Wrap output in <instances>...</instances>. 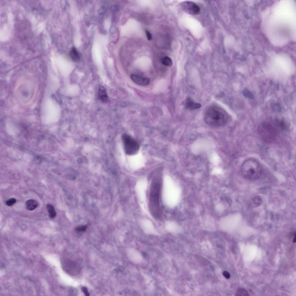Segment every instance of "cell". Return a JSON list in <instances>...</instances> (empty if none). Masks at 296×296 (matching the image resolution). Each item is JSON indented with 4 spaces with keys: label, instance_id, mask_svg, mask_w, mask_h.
Instances as JSON below:
<instances>
[{
    "label": "cell",
    "instance_id": "ac0fdd59",
    "mask_svg": "<svg viewBox=\"0 0 296 296\" xmlns=\"http://www.w3.org/2000/svg\"><path fill=\"white\" fill-rule=\"evenodd\" d=\"M86 228L87 226L85 225H80L77 227L75 230L78 232H83L86 231Z\"/></svg>",
    "mask_w": 296,
    "mask_h": 296
},
{
    "label": "cell",
    "instance_id": "8fae6325",
    "mask_svg": "<svg viewBox=\"0 0 296 296\" xmlns=\"http://www.w3.org/2000/svg\"><path fill=\"white\" fill-rule=\"evenodd\" d=\"M200 104L194 102L191 99L188 98L186 100L185 107L187 109L190 110L198 109L201 107Z\"/></svg>",
    "mask_w": 296,
    "mask_h": 296
},
{
    "label": "cell",
    "instance_id": "7c38bea8",
    "mask_svg": "<svg viewBox=\"0 0 296 296\" xmlns=\"http://www.w3.org/2000/svg\"><path fill=\"white\" fill-rule=\"evenodd\" d=\"M98 96L100 99L103 102H107L108 100V98L106 90L102 86H100L99 88Z\"/></svg>",
    "mask_w": 296,
    "mask_h": 296
},
{
    "label": "cell",
    "instance_id": "30bf717a",
    "mask_svg": "<svg viewBox=\"0 0 296 296\" xmlns=\"http://www.w3.org/2000/svg\"><path fill=\"white\" fill-rule=\"evenodd\" d=\"M146 185H136V191L140 200L142 203L146 201Z\"/></svg>",
    "mask_w": 296,
    "mask_h": 296
},
{
    "label": "cell",
    "instance_id": "ba28073f",
    "mask_svg": "<svg viewBox=\"0 0 296 296\" xmlns=\"http://www.w3.org/2000/svg\"><path fill=\"white\" fill-rule=\"evenodd\" d=\"M64 268L68 273L75 275L78 273L79 268L76 264L71 261H66L63 265Z\"/></svg>",
    "mask_w": 296,
    "mask_h": 296
},
{
    "label": "cell",
    "instance_id": "9c48e42d",
    "mask_svg": "<svg viewBox=\"0 0 296 296\" xmlns=\"http://www.w3.org/2000/svg\"><path fill=\"white\" fill-rule=\"evenodd\" d=\"M130 77L134 82L141 85H147L150 82V79L148 78L142 77L134 74L131 75Z\"/></svg>",
    "mask_w": 296,
    "mask_h": 296
},
{
    "label": "cell",
    "instance_id": "ffe728a7",
    "mask_svg": "<svg viewBox=\"0 0 296 296\" xmlns=\"http://www.w3.org/2000/svg\"><path fill=\"white\" fill-rule=\"evenodd\" d=\"M238 294L240 295H247L248 293L245 290L241 289L239 290Z\"/></svg>",
    "mask_w": 296,
    "mask_h": 296
},
{
    "label": "cell",
    "instance_id": "cb8c5ba5",
    "mask_svg": "<svg viewBox=\"0 0 296 296\" xmlns=\"http://www.w3.org/2000/svg\"><path fill=\"white\" fill-rule=\"evenodd\" d=\"M253 200L254 203L257 205L259 204L260 203H261V200L259 197H256Z\"/></svg>",
    "mask_w": 296,
    "mask_h": 296
},
{
    "label": "cell",
    "instance_id": "603a6c76",
    "mask_svg": "<svg viewBox=\"0 0 296 296\" xmlns=\"http://www.w3.org/2000/svg\"><path fill=\"white\" fill-rule=\"evenodd\" d=\"M145 32L148 39L149 41L151 40L152 38V36L150 33L147 30H145Z\"/></svg>",
    "mask_w": 296,
    "mask_h": 296
},
{
    "label": "cell",
    "instance_id": "484cf974",
    "mask_svg": "<svg viewBox=\"0 0 296 296\" xmlns=\"http://www.w3.org/2000/svg\"><path fill=\"white\" fill-rule=\"evenodd\" d=\"M293 243H295L296 242V237L295 235V237L293 239Z\"/></svg>",
    "mask_w": 296,
    "mask_h": 296
},
{
    "label": "cell",
    "instance_id": "277c9868",
    "mask_svg": "<svg viewBox=\"0 0 296 296\" xmlns=\"http://www.w3.org/2000/svg\"><path fill=\"white\" fill-rule=\"evenodd\" d=\"M258 132L260 137L264 141L271 142L275 140L278 130L275 125L270 123L264 122L259 126Z\"/></svg>",
    "mask_w": 296,
    "mask_h": 296
},
{
    "label": "cell",
    "instance_id": "8992f818",
    "mask_svg": "<svg viewBox=\"0 0 296 296\" xmlns=\"http://www.w3.org/2000/svg\"><path fill=\"white\" fill-rule=\"evenodd\" d=\"M163 193L165 202L169 206H172L174 204L176 194L175 185L164 184L163 185Z\"/></svg>",
    "mask_w": 296,
    "mask_h": 296
},
{
    "label": "cell",
    "instance_id": "44dd1931",
    "mask_svg": "<svg viewBox=\"0 0 296 296\" xmlns=\"http://www.w3.org/2000/svg\"><path fill=\"white\" fill-rule=\"evenodd\" d=\"M223 275L227 279H229L230 278V275L229 273L226 271H224L223 273Z\"/></svg>",
    "mask_w": 296,
    "mask_h": 296
},
{
    "label": "cell",
    "instance_id": "2e32d148",
    "mask_svg": "<svg viewBox=\"0 0 296 296\" xmlns=\"http://www.w3.org/2000/svg\"><path fill=\"white\" fill-rule=\"evenodd\" d=\"M162 63L164 65L168 67H171L173 63L171 59L168 57H164L162 60Z\"/></svg>",
    "mask_w": 296,
    "mask_h": 296
},
{
    "label": "cell",
    "instance_id": "3957f363",
    "mask_svg": "<svg viewBox=\"0 0 296 296\" xmlns=\"http://www.w3.org/2000/svg\"><path fill=\"white\" fill-rule=\"evenodd\" d=\"M241 172L246 178L253 180L258 179L261 173V168L259 164L253 159H248L242 166Z\"/></svg>",
    "mask_w": 296,
    "mask_h": 296
},
{
    "label": "cell",
    "instance_id": "e0dca14e",
    "mask_svg": "<svg viewBox=\"0 0 296 296\" xmlns=\"http://www.w3.org/2000/svg\"><path fill=\"white\" fill-rule=\"evenodd\" d=\"M243 95L245 97L250 99L253 98V96L250 91L247 89H244L243 92Z\"/></svg>",
    "mask_w": 296,
    "mask_h": 296
},
{
    "label": "cell",
    "instance_id": "5bb4252c",
    "mask_svg": "<svg viewBox=\"0 0 296 296\" xmlns=\"http://www.w3.org/2000/svg\"><path fill=\"white\" fill-rule=\"evenodd\" d=\"M71 58L74 61H77L79 60L80 55L78 51L75 48H73L70 53Z\"/></svg>",
    "mask_w": 296,
    "mask_h": 296
},
{
    "label": "cell",
    "instance_id": "d6986e66",
    "mask_svg": "<svg viewBox=\"0 0 296 296\" xmlns=\"http://www.w3.org/2000/svg\"><path fill=\"white\" fill-rule=\"evenodd\" d=\"M16 202V200L14 198H11L8 200L6 202V204L7 206H11L14 205Z\"/></svg>",
    "mask_w": 296,
    "mask_h": 296
},
{
    "label": "cell",
    "instance_id": "4fadbf2b",
    "mask_svg": "<svg viewBox=\"0 0 296 296\" xmlns=\"http://www.w3.org/2000/svg\"><path fill=\"white\" fill-rule=\"evenodd\" d=\"M38 204L37 201L30 199L27 200L26 203V206L27 208L30 211H33L37 208Z\"/></svg>",
    "mask_w": 296,
    "mask_h": 296
},
{
    "label": "cell",
    "instance_id": "5b68a950",
    "mask_svg": "<svg viewBox=\"0 0 296 296\" xmlns=\"http://www.w3.org/2000/svg\"><path fill=\"white\" fill-rule=\"evenodd\" d=\"M122 140L126 154L129 155H132L137 153L140 148L138 143L129 135L124 134Z\"/></svg>",
    "mask_w": 296,
    "mask_h": 296
},
{
    "label": "cell",
    "instance_id": "52a82bcc",
    "mask_svg": "<svg viewBox=\"0 0 296 296\" xmlns=\"http://www.w3.org/2000/svg\"><path fill=\"white\" fill-rule=\"evenodd\" d=\"M182 9L186 13L191 15H196L200 12L199 7L194 2L186 1L181 5Z\"/></svg>",
    "mask_w": 296,
    "mask_h": 296
},
{
    "label": "cell",
    "instance_id": "7402d4cb",
    "mask_svg": "<svg viewBox=\"0 0 296 296\" xmlns=\"http://www.w3.org/2000/svg\"><path fill=\"white\" fill-rule=\"evenodd\" d=\"M82 292L85 294V296H88L89 295V294L87 288L86 287H82Z\"/></svg>",
    "mask_w": 296,
    "mask_h": 296
},
{
    "label": "cell",
    "instance_id": "7a4b0ae2",
    "mask_svg": "<svg viewBox=\"0 0 296 296\" xmlns=\"http://www.w3.org/2000/svg\"><path fill=\"white\" fill-rule=\"evenodd\" d=\"M228 116L225 112L221 108L216 106L209 108L204 116V121L208 125L216 128L225 126L228 121Z\"/></svg>",
    "mask_w": 296,
    "mask_h": 296
},
{
    "label": "cell",
    "instance_id": "d4e9b609",
    "mask_svg": "<svg viewBox=\"0 0 296 296\" xmlns=\"http://www.w3.org/2000/svg\"><path fill=\"white\" fill-rule=\"evenodd\" d=\"M274 110L276 111H279L280 110V107L277 104H275L273 107Z\"/></svg>",
    "mask_w": 296,
    "mask_h": 296
},
{
    "label": "cell",
    "instance_id": "6da1fadb",
    "mask_svg": "<svg viewBox=\"0 0 296 296\" xmlns=\"http://www.w3.org/2000/svg\"><path fill=\"white\" fill-rule=\"evenodd\" d=\"M162 186L160 178L156 177L153 179L150 188L149 208L151 214L157 219L162 217L160 204Z\"/></svg>",
    "mask_w": 296,
    "mask_h": 296
},
{
    "label": "cell",
    "instance_id": "4316f807",
    "mask_svg": "<svg viewBox=\"0 0 296 296\" xmlns=\"http://www.w3.org/2000/svg\"><path fill=\"white\" fill-rule=\"evenodd\" d=\"M143 255L144 257H146V253H144L143 254Z\"/></svg>",
    "mask_w": 296,
    "mask_h": 296
},
{
    "label": "cell",
    "instance_id": "9a60e30c",
    "mask_svg": "<svg viewBox=\"0 0 296 296\" xmlns=\"http://www.w3.org/2000/svg\"><path fill=\"white\" fill-rule=\"evenodd\" d=\"M47 208L49 217L51 219L55 218L57 214L54 206L52 205L49 204L47 205Z\"/></svg>",
    "mask_w": 296,
    "mask_h": 296
}]
</instances>
